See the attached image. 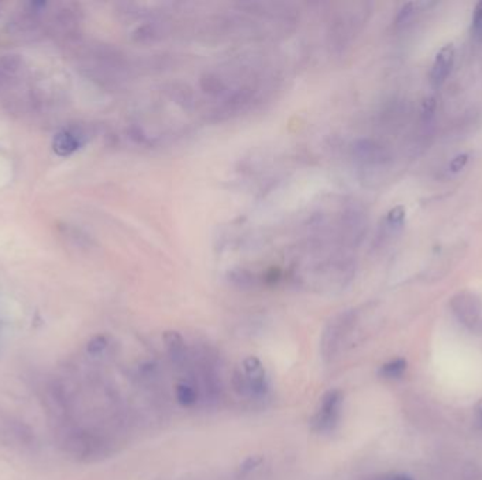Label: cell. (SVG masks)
I'll list each match as a JSON object with an SVG mask.
<instances>
[{"label": "cell", "instance_id": "6da1fadb", "mask_svg": "<svg viewBox=\"0 0 482 480\" xmlns=\"http://www.w3.org/2000/svg\"><path fill=\"white\" fill-rule=\"evenodd\" d=\"M343 406V393L337 389L321 396L319 406L310 420V430L316 434H329L336 430L340 421Z\"/></svg>", "mask_w": 482, "mask_h": 480}, {"label": "cell", "instance_id": "7a4b0ae2", "mask_svg": "<svg viewBox=\"0 0 482 480\" xmlns=\"http://www.w3.org/2000/svg\"><path fill=\"white\" fill-rule=\"evenodd\" d=\"M351 323L353 313L346 311L333 317L325 327L320 340V352L326 362L333 361V358L337 355L342 341L344 340V336L347 334V330L351 326Z\"/></svg>", "mask_w": 482, "mask_h": 480}, {"label": "cell", "instance_id": "3957f363", "mask_svg": "<svg viewBox=\"0 0 482 480\" xmlns=\"http://www.w3.org/2000/svg\"><path fill=\"white\" fill-rule=\"evenodd\" d=\"M241 370L248 386V397H264L270 390V385L262 362L257 356H248L243 361Z\"/></svg>", "mask_w": 482, "mask_h": 480}, {"label": "cell", "instance_id": "277c9868", "mask_svg": "<svg viewBox=\"0 0 482 480\" xmlns=\"http://www.w3.org/2000/svg\"><path fill=\"white\" fill-rule=\"evenodd\" d=\"M353 155L362 165H384L388 159V151L372 140H358L353 145Z\"/></svg>", "mask_w": 482, "mask_h": 480}, {"label": "cell", "instance_id": "5b68a950", "mask_svg": "<svg viewBox=\"0 0 482 480\" xmlns=\"http://www.w3.org/2000/svg\"><path fill=\"white\" fill-rule=\"evenodd\" d=\"M454 57H456V49L453 44L444 45L437 52L433 67H432V72H431V82L435 88H439L446 82L454 65Z\"/></svg>", "mask_w": 482, "mask_h": 480}, {"label": "cell", "instance_id": "8992f818", "mask_svg": "<svg viewBox=\"0 0 482 480\" xmlns=\"http://www.w3.org/2000/svg\"><path fill=\"white\" fill-rule=\"evenodd\" d=\"M0 436H3L5 444H12L13 447H30L33 440V434L26 425H20L19 422L12 421L5 422L3 433Z\"/></svg>", "mask_w": 482, "mask_h": 480}, {"label": "cell", "instance_id": "52a82bcc", "mask_svg": "<svg viewBox=\"0 0 482 480\" xmlns=\"http://www.w3.org/2000/svg\"><path fill=\"white\" fill-rule=\"evenodd\" d=\"M82 145L81 135L72 131H61L56 135L52 141V148L58 155L68 156L74 154Z\"/></svg>", "mask_w": 482, "mask_h": 480}, {"label": "cell", "instance_id": "ba28073f", "mask_svg": "<svg viewBox=\"0 0 482 480\" xmlns=\"http://www.w3.org/2000/svg\"><path fill=\"white\" fill-rule=\"evenodd\" d=\"M163 340H164V345H166V349H167L171 361L174 363L179 365L185 358V349H186L182 336L178 331L168 330L164 333Z\"/></svg>", "mask_w": 482, "mask_h": 480}, {"label": "cell", "instance_id": "9c48e42d", "mask_svg": "<svg viewBox=\"0 0 482 480\" xmlns=\"http://www.w3.org/2000/svg\"><path fill=\"white\" fill-rule=\"evenodd\" d=\"M408 369V362L403 358L392 359L384 363L380 369V375L385 379H399L403 376V373Z\"/></svg>", "mask_w": 482, "mask_h": 480}, {"label": "cell", "instance_id": "30bf717a", "mask_svg": "<svg viewBox=\"0 0 482 480\" xmlns=\"http://www.w3.org/2000/svg\"><path fill=\"white\" fill-rule=\"evenodd\" d=\"M175 397H177V402L182 406V407H192L196 404L198 402V392L196 389L189 385V383H179L177 385V389H175Z\"/></svg>", "mask_w": 482, "mask_h": 480}, {"label": "cell", "instance_id": "8fae6325", "mask_svg": "<svg viewBox=\"0 0 482 480\" xmlns=\"http://www.w3.org/2000/svg\"><path fill=\"white\" fill-rule=\"evenodd\" d=\"M458 300H460V306L458 307H454L456 310L460 308V318H463L464 322L467 320V317L472 318V317H476V313H478V308H475V303H474V297L472 296H464V295H460L458 296Z\"/></svg>", "mask_w": 482, "mask_h": 480}, {"label": "cell", "instance_id": "7c38bea8", "mask_svg": "<svg viewBox=\"0 0 482 480\" xmlns=\"http://www.w3.org/2000/svg\"><path fill=\"white\" fill-rule=\"evenodd\" d=\"M405 216H406V213H405V208L402 206L394 207L388 213V216H387V226H388V229L392 230V231H396V230L402 229V226L405 223Z\"/></svg>", "mask_w": 482, "mask_h": 480}, {"label": "cell", "instance_id": "4fadbf2b", "mask_svg": "<svg viewBox=\"0 0 482 480\" xmlns=\"http://www.w3.org/2000/svg\"><path fill=\"white\" fill-rule=\"evenodd\" d=\"M107 338L104 336H96L93 337L89 342H88V347H86V351L88 354L90 355H100L106 348H107Z\"/></svg>", "mask_w": 482, "mask_h": 480}, {"label": "cell", "instance_id": "5bb4252c", "mask_svg": "<svg viewBox=\"0 0 482 480\" xmlns=\"http://www.w3.org/2000/svg\"><path fill=\"white\" fill-rule=\"evenodd\" d=\"M416 12V3L413 2H409V3H405L399 12H398V16H396V26H403L405 23H408L413 15Z\"/></svg>", "mask_w": 482, "mask_h": 480}, {"label": "cell", "instance_id": "9a60e30c", "mask_svg": "<svg viewBox=\"0 0 482 480\" xmlns=\"http://www.w3.org/2000/svg\"><path fill=\"white\" fill-rule=\"evenodd\" d=\"M22 65V60L19 56H5L0 60V68H2L6 74H13L16 72Z\"/></svg>", "mask_w": 482, "mask_h": 480}, {"label": "cell", "instance_id": "2e32d148", "mask_svg": "<svg viewBox=\"0 0 482 480\" xmlns=\"http://www.w3.org/2000/svg\"><path fill=\"white\" fill-rule=\"evenodd\" d=\"M435 112H436V100H435V97L424 99V101L421 104V117L424 120H428L431 117H433Z\"/></svg>", "mask_w": 482, "mask_h": 480}, {"label": "cell", "instance_id": "e0dca14e", "mask_svg": "<svg viewBox=\"0 0 482 480\" xmlns=\"http://www.w3.org/2000/svg\"><path fill=\"white\" fill-rule=\"evenodd\" d=\"M467 163H468V154H460V155L454 156V158L451 159L450 167H449V168H450V172H453V174L460 172L461 169L465 168Z\"/></svg>", "mask_w": 482, "mask_h": 480}, {"label": "cell", "instance_id": "ac0fdd59", "mask_svg": "<svg viewBox=\"0 0 482 480\" xmlns=\"http://www.w3.org/2000/svg\"><path fill=\"white\" fill-rule=\"evenodd\" d=\"M262 463V458L259 456H250L247 458L241 466H240V474H247L250 472H252L254 469H257L259 465Z\"/></svg>", "mask_w": 482, "mask_h": 480}, {"label": "cell", "instance_id": "d6986e66", "mask_svg": "<svg viewBox=\"0 0 482 480\" xmlns=\"http://www.w3.org/2000/svg\"><path fill=\"white\" fill-rule=\"evenodd\" d=\"M472 28L475 34H482V2L476 3L472 16Z\"/></svg>", "mask_w": 482, "mask_h": 480}, {"label": "cell", "instance_id": "ffe728a7", "mask_svg": "<svg viewBox=\"0 0 482 480\" xmlns=\"http://www.w3.org/2000/svg\"><path fill=\"white\" fill-rule=\"evenodd\" d=\"M6 79H8V74L2 68H0V86L6 82Z\"/></svg>", "mask_w": 482, "mask_h": 480}, {"label": "cell", "instance_id": "44dd1931", "mask_svg": "<svg viewBox=\"0 0 482 480\" xmlns=\"http://www.w3.org/2000/svg\"><path fill=\"white\" fill-rule=\"evenodd\" d=\"M476 413H478V415H479V420L482 421V399L478 402V404H476Z\"/></svg>", "mask_w": 482, "mask_h": 480}, {"label": "cell", "instance_id": "7402d4cb", "mask_svg": "<svg viewBox=\"0 0 482 480\" xmlns=\"http://www.w3.org/2000/svg\"><path fill=\"white\" fill-rule=\"evenodd\" d=\"M385 480H412V479H409L406 476H392V477H388Z\"/></svg>", "mask_w": 482, "mask_h": 480}]
</instances>
